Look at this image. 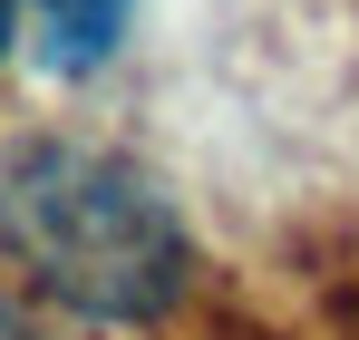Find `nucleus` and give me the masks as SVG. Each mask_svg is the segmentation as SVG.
<instances>
[{"instance_id": "1", "label": "nucleus", "mask_w": 359, "mask_h": 340, "mask_svg": "<svg viewBox=\"0 0 359 340\" xmlns=\"http://www.w3.org/2000/svg\"><path fill=\"white\" fill-rule=\"evenodd\" d=\"M0 243L59 311L97 331H156L194 292V233L156 175L88 146V136H29L0 166Z\"/></svg>"}, {"instance_id": "2", "label": "nucleus", "mask_w": 359, "mask_h": 340, "mask_svg": "<svg viewBox=\"0 0 359 340\" xmlns=\"http://www.w3.org/2000/svg\"><path fill=\"white\" fill-rule=\"evenodd\" d=\"M29 20H39L49 78H97L136 30V0H29Z\"/></svg>"}, {"instance_id": "3", "label": "nucleus", "mask_w": 359, "mask_h": 340, "mask_svg": "<svg viewBox=\"0 0 359 340\" xmlns=\"http://www.w3.org/2000/svg\"><path fill=\"white\" fill-rule=\"evenodd\" d=\"M20 10H29V0H0V58L20 49Z\"/></svg>"}]
</instances>
